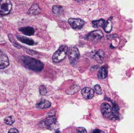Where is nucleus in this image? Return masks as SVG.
Listing matches in <instances>:
<instances>
[{
    "mask_svg": "<svg viewBox=\"0 0 134 133\" xmlns=\"http://www.w3.org/2000/svg\"><path fill=\"white\" fill-rule=\"evenodd\" d=\"M22 61L25 67L34 71H41L43 69V63L38 60L28 56H23Z\"/></svg>",
    "mask_w": 134,
    "mask_h": 133,
    "instance_id": "nucleus-1",
    "label": "nucleus"
},
{
    "mask_svg": "<svg viewBox=\"0 0 134 133\" xmlns=\"http://www.w3.org/2000/svg\"><path fill=\"white\" fill-rule=\"evenodd\" d=\"M68 46H66L65 45H61L58 49L57 51L53 54V57H52V60L54 63H59L60 61H62L66 55H67V52H68Z\"/></svg>",
    "mask_w": 134,
    "mask_h": 133,
    "instance_id": "nucleus-2",
    "label": "nucleus"
},
{
    "mask_svg": "<svg viewBox=\"0 0 134 133\" xmlns=\"http://www.w3.org/2000/svg\"><path fill=\"white\" fill-rule=\"evenodd\" d=\"M67 54L68 56V58H69L71 63H72V64L76 63V62L79 60V58L80 56L79 49L75 46H72V47L68 49Z\"/></svg>",
    "mask_w": 134,
    "mask_h": 133,
    "instance_id": "nucleus-3",
    "label": "nucleus"
},
{
    "mask_svg": "<svg viewBox=\"0 0 134 133\" xmlns=\"http://www.w3.org/2000/svg\"><path fill=\"white\" fill-rule=\"evenodd\" d=\"M100 110H101V113L104 115V117H105L106 118L111 119V120H115L113 113H112V107L109 103H104L100 107Z\"/></svg>",
    "mask_w": 134,
    "mask_h": 133,
    "instance_id": "nucleus-4",
    "label": "nucleus"
},
{
    "mask_svg": "<svg viewBox=\"0 0 134 133\" xmlns=\"http://www.w3.org/2000/svg\"><path fill=\"white\" fill-rule=\"evenodd\" d=\"M12 9V3L10 0H0V15H6Z\"/></svg>",
    "mask_w": 134,
    "mask_h": 133,
    "instance_id": "nucleus-5",
    "label": "nucleus"
},
{
    "mask_svg": "<svg viewBox=\"0 0 134 133\" xmlns=\"http://www.w3.org/2000/svg\"><path fill=\"white\" fill-rule=\"evenodd\" d=\"M68 23L74 29H81L85 24L84 20L78 18H70L68 20Z\"/></svg>",
    "mask_w": 134,
    "mask_h": 133,
    "instance_id": "nucleus-6",
    "label": "nucleus"
},
{
    "mask_svg": "<svg viewBox=\"0 0 134 133\" xmlns=\"http://www.w3.org/2000/svg\"><path fill=\"white\" fill-rule=\"evenodd\" d=\"M104 37L103 32L101 31H94L90 32L88 35H87V39L89 41H98L100 38H102Z\"/></svg>",
    "mask_w": 134,
    "mask_h": 133,
    "instance_id": "nucleus-7",
    "label": "nucleus"
},
{
    "mask_svg": "<svg viewBox=\"0 0 134 133\" xmlns=\"http://www.w3.org/2000/svg\"><path fill=\"white\" fill-rule=\"evenodd\" d=\"M9 64V61L7 56L2 51L0 50V69L7 67Z\"/></svg>",
    "mask_w": 134,
    "mask_h": 133,
    "instance_id": "nucleus-8",
    "label": "nucleus"
},
{
    "mask_svg": "<svg viewBox=\"0 0 134 133\" xmlns=\"http://www.w3.org/2000/svg\"><path fill=\"white\" fill-rule=\"evenodd\" d=\"M82 95L85 99L90 100L93 97L94 91H93V89H92L89 87H85L84 89H82Z\"/></svg>",
    "mask_w": 134,
    "mask_h": 133,
    "instance_id": "nucleus-9",
    "label": "nucleus"
},
{
    "mask_svg": "<svg viewBox=\"0 0 134 133\" xmlns=\"http://www.w3.org/2000/svg\"><path fill=\"white\" fill-rule=\"evenodd\" d=\"M50 107H51V103L46 100H42L36 104V107L38 109H47Z\"/></svg>",
    "mask_w": 134,
    "mask_h": 133,
    "instance_id": "nucleus-10",
    "label": "nucleus"
},
{
    "mask_svg": "<svg viewBox=\"0 0 134 133\" xmlns=\"http://www.w3.org/2000/svg\"><path fill=\"white\" fill-rule=\"evenodd\" d=\"M93 57H94V59H95L97 62L101 63V62L103 61L104 58V50L100 49V50L97 51V52L95 53V55L93 56Z\"/></svg>",
    "mask_w": 134,
    "mask_h": 133,
    "instance_id": "nucleus-11",
    "label": "nucleus"
},
{
    "mask_svg": "<svg viewBox=\"0 0 134 133\" xmlns=\"http://www.w3.org/2000/svg\"><path fill=\"white\" fill-rule=\"evenodd\" d=\"M20 31L24 33L26 35H32L35 33V29L31 27H21L19 29Z\"/></svg>",
    "mask_w": 134,
    "mask_h": 133,
    "instance_id": "nucleus-12",
    "label": "nucleus"
},
{
    "mask_svg": "<svg viewBox=\"0 0 134 133\" xmlns=\"http://www.w3.org/2000/svg\"><path fill=\"white\" fill-rule=\"evenodd\" d=\"M28 13L30 15H38L40 13V8L38 7V5L37 4H34L31 5V7L30 8Z\"/></svg>",
    "mask_w": 134,
    "mask_h": 133,
    "instance_id": "nucleus-13",
    "label": "nucleus"
},
{
    "mask_svg": "<svg viewBox=\"0 0 134 133\" xmlns=\"http://www.w3.org/2000/svg\"><path fill=\"white\" fill-rule=\"evenodd\" d=\"M17 39H18L19 41H20L21 42L25 43V44L29 45H34V44L35 43V42L32 39H31V38H25V37L19 36V35H17Z\"/></svg>",
    "mask_w": 134,
    "mask_h": 133,
    "instance_id": "nucleus-14",
    "label": "nucleus"
},
{
    "mask_svg": "<svg viewBox=\"0 0 134 133\" xmlns=\"http://www.w3.org/2000/svg\"><path fill=\"white\" fill-rule=\"evenodd\" d=\"M56 117L55 116H50L48 118L46 119L45 121V125L47 128H51V126L53 125H54L56 123Z\"/></svg>",
    "mask_w": 134,
    "mask_h": 133,
    "instance_id": "nucleus-15",
    "label": "nucleus"
},
{
    "mask_svg": "<svg viewBox=\"0 0 134 133\" xmlns=\"http://www.w3.org/2000/svg\"><path fill=\"white\" fill-rule=\"evenodd\" d=\"M108 76V70L106 67H102L98 72V78L100 79H104Z\"/></svg>",
    "mask_w": 134,
    "mask_h": 133,
    "instance_id": "nucleus-16",
    "label": "nucleus"
},
{
    "mask_svg": "<svg viewBox=\"0 0 134 133\" xmlns=\"http://www.w3.org/2000/svg\"><path fill=\"white\" fill-rule=\"evenodd\" d=\"M105 20L104 19H100V20H93L92 22V24L94 27H103L104 23H105Z\"/></svg>",
    "mask_w": 134,
    "mask_h": 133,
    "instance_id": "nucleus-17",
    "label": "nucleus"
},
{
    "mask_svg": "<svg viewBox=\"0 0 134 133\" xmlns=\"http://www.w3.org/2000/svg\"><path fill=\"white\" fill-rule=\"evenodd\" d=\"M103 27H104V31L107 33H109L111 31V29H112V22H111V20H109L108 21H105V23H104V24Z\"/></svg>",
    "mask_w": 134,
    "mask_h": 133,
    "instance_id": "nucleus-18",
    "label": "nucleus"
},
{
    "mask_svg": "<svg viewBox=\"0 0 134 133\" xmlns=\"http://www.w3.org/2000/svg\"><path fill=\"white\" fill-rule=\"evenodd\" d=\"M53 12L57 15L61 14L63 13V8L61 6H59V5H54L53 7Z\"/></svg>",
    "mask_w": 134,
    "mask_h": 133,
    "instance_id": "nucleus-19",
    "label": "nucleus"
},
{
    "mask_svg": "<svg viewBox=\"0 0 134 133\" xmlns=\"http://www.w3.org/2000/svg\"><path fill=\"white\" fill-rule=\"evenodd\" d=\"M79 87L78 85H74L72 87H71L68 91H67V93L68 94H73V93H75L78 90H79Z\"/></svg>",
    "mask_w": 134,
    "mask_h": 133,
    "instance_id": "nucleus-20",
    "label": "nucleus"
},
{
    "mask_svg": "<svg viewBox=\"0 0 134 133\" xmlns=\"http://www.w3.org/2000/svg\"><path fill=\"white\" fill-rule=\"evenodd\" d=\"M14 118L12 117V116H9V117H7V118H5V120H4V122H5V123L6 124V125H13V123H14Z\"/></svg>",
    "mask_w": 134,
    "mask_h": 133,
    "instance_id": "nucleus-21",
    "label": "nucleus"
},
{
    "mask_svg": "<svg viewBox=\"0 0 134 133\" xmlns=\"http://www.w3.org/2000/svg\"><path fill=\"white\" fill-rule=\"evenodd\" d=\"M93 91H94L97 94H98V95L102 94V89H101V87H100L99 85H96L94 86Z\"/></svg>",
    "mask_w": 134,
    "mask_h": 133,
    "instance_id": "nucleus-22",
    "label": "nucleus"
},
{
    "mask_svg": "<svg viewBox=\"0 0 134 133\" xmlns=\"http://www.w3.org/2000/svg\"><path fill=\"white\" fill-rule=\"evenodd\" d=\"M39 92L41 95L44 96L47 93V89H46V87L45 85H41L39 87Z\"/></svg>",
    "mask_w": 134,
    "mask_h": 133,
    "instance_id": "nucleus-23",
    "label": "nucleus"
},
{
    "mask_svg": "<svg viewBox=\"0 0 134 133\" xmlns=\"http://www.w3.org/2000/svg\"><path fill=\"white\" fill-rule=\"evenodd\" d=\"M77 132L78 133H87V131L85 128L83 127H79L77 129Z\"/></svg>",
    "mask_w": 134,
    "mask_h": 133,
    "instance_id": "nucleus-24",
    "label": "nucleus"
},
{
    "mask_svg": "<svg viewBox=\"0 0 134 133\" xmlns=\"http://www.w3.org/2000/svg\"><path fill=\"white\" fill-rule=\"evenodd\" d=\"M8 133H19V132H18V130L16 129H11L8 132Z\"/></svg>",
    "mask_w": 134,
    "mask_h": 133,
    "instance_id": "nucleus-25",
    "label": "nucleus"
},
{
    "mask_svg": "<svg viewBox=\"0 0 134 133\" xmlns=\"http://www.w3.org/2000/svg\"><path fill=\"white\" fill-rule=\"evenodd\" d=\"M92 133H104V132H102V131H100V129H95V130H93Z\"/></svg>",
    "mask_w": 134,
    "mask_h": 133,
    "instance_id": "nucleus-26",
    "label": "nucleus"
},
{
    "mask_svg": "<svg viewBox=\"0 0 134 133\" xmlns=\"http://www.w3.org/2000/svg\"><path fill=\"white\" fill-rule=\"evenodd\" d=\"M76 1H78V2H81V1H83V0H76Z\"/></svg>",
    "mask_w": 134,
    "mask_h": 133,
    "instance_id": "nucleus-27",
    "label": "nucleus"
}]
</instances>
